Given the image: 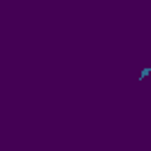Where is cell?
I'll use <instances>...</instances> for the list:
<instances>
[{
	"label": "cell",
	"mask_w": 151,
	"mask_h": 151,
	"mask_svg": "<svg viewBox=\"0 0 151 151\" xmlns=\"http://www.w3.org/2000/svg\"><path fill=\"white\" fill-rule=\"evenodd\" d=\"M146 76H151V68H142V73L137 76V80H144Z\"/></svg>",
	"instance_id": "cell-1"
}]
</instances>
